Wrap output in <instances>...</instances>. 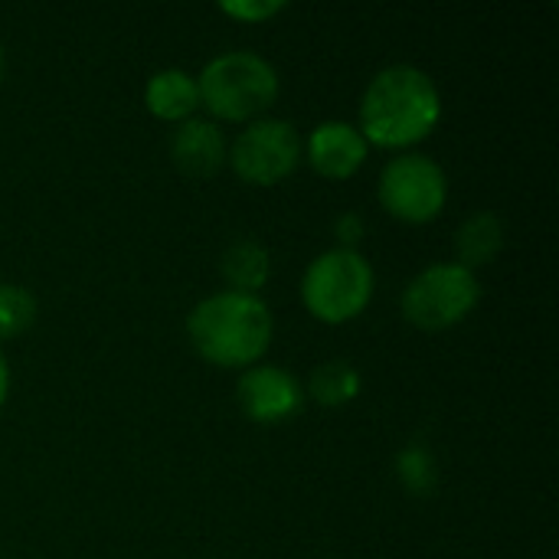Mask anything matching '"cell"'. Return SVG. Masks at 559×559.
<instances>
[{
  "instance_id": "cell-1",
  "label": "cell",
  "mask_w": 559,
  "mask_h": 559,
  "mask_svg": "<svg viewBox=\"0 0 559 559\" xmlns=\"http://www.w3.org/2000/svg\"><path fill=\"white\" fill-rule=\"evenodd\" d=\"M442 121V92L436 79L409 62L380 69L360 95V134L367 144L406 151L426 141Z\"/></svg>"
},
{
  "instance_id": "cell-2",
  "label": "cell",
  "mask_w": 559,
  "mask_h": 559,
  "mask_svg": "<svg viewBox=\"0 0 559 559\" xmlns=\"http://www.w3.org/2000/svg\"><path fill=\"white\" fill-rule=\"evenodd\" d=\"M187 337L193 350L226 370H249L262 364L275 337V318L262 295L216 292L187 314Z\"/></svg>"
},
{
  "instance_id": "cell-3",
  "label": "cell",
  "mask_w": 559,
  "mask_h": 559,
  "mask_svg": "<svg viewBox=\"0 0 559 559\" xmlns=\"http://www.w3.org/2000/svg\"><path fill=\"white\" fill-rule=\"evenodd\" d=\"M197 88H200V105L213 118L249 124L275 105L282 92V79L265 56L252 49H229L200 69Z\"/></svg>"
},
{
  "instance_id": "cell-4",
  "label": "cell",
  "mask_w": 559,
  "mask_h": 559,
  "mask_svg": "<svg viewBox=\"0 0 559 559\" xmlns=\"http://www.w3.org/2000/svg\"><path fill=\"white\" fill-rule=\"evenodd\" d=\"M373 265L357 249H328L314 255L301 278V301L321 324H347L360 318L373 298Z\"/></svg>"
},
{
  "instance_id": "cell-5",
  "label": "cell",
  "mask_w": 559,
  "mask_h": 559,
  "mask_svg": "<svg viewBox=\"0 0 559 559\" xmlns=\"http://www.w3.org/2000/svg\"><path fill=\"white\" fill-rule=\"evenodd\" d=\"M481 301L478 272H468L459 262L426 265L400 298L403 318L419 331H445L462 324Z\"/></svg>"
},
{
  "instance_id": "cell-6",
  "label": "cell",
  "mask_w": 559,
  "mask_h": 559,
  "mask_svg": "<svg viewBox=\"0 0 559 559\" xmlns=\"http://www.w3.org/2000/svg\"><path fill=\"white\" fill-rule=\"evenodd\" d=\"M377 200L393 219L423 226L442 216L449 200V177L436 157L423 151H400L380 170Z\"/></svg>"
},
{
  "instance_id": "cell-7",
  "label": "cell",
  "mask_w": 559,
  "mask_h": 559,
  "mask_svg": "<svg viewBox=\"0 0 559 559\" xmlns=\"http://www.w3.org/2000/svg\"><path fill=\"white\" fill-rule=\"evenodd\" d=\"M226 160L239 180L252 187H275L292 177L301 160L298 128L285 118L262 115L236 134L226 151Z\"/></svg>"
},
{
  "instance_id": "cell-8",
  "label": "cell",
  "mask_w": 559,
  "mask_h": 559,
  "mask_svg": "<svg viewBox=\"0 0 559 559\" xmlns=\"http://www.w3.org/2000/svg\"><path fill=\"white\" fill-rule=\"evenodd\" d=\"M236 400L246 419L259 426H278L295 419L305 409V386L298 383L295 373L275 364H255L239 373L236 383Z\"/></svg>"
},
{
  "instance_id": "cell-9",
  "label": "cell",
  "mask_w": 559,
  "mask_h": 559,
  "mask_svg": "<svg viewBox=\"0 0 559 559\" xmlns=\"http://www.w3.org/2000/svg\"><path fill=\"white\" fill-rule=\"evenodd\" d=\"M301 157H308V164L321 177L347 180L367 164L370 144L357 124H350L344 118H328V121L311 128L308 141H301Z\"/></svg>"
},
{
  "instance_id": "cell-10",
  "label": "cell",
  "mask_w": 559,
  "mask_h": 559,
  "mask_svg": "<svg viewBox=\"0 0 559 559\" xmlns=\"http://www.w3.org/2000/svg\"><path fill=\"white\" fill-rule=\"evenodd\" d=\"M226 134L213 118H187L170 134V160L187 177H213L226 164Z\"/></svg>"
},
{
  "instance_id": "cell-11",
  "label": "cell",
  "mask_w": 559,
  "mask_h": 559,
  "mask_svg": "<svg viewBox=\"0 0 559 559\" xmlns=\"http://www.w3.org/2000/svg\"><path fill=\"white\" fill-rule=\"evenodd\" d=\"M144 105L154 118L160 121H187L197 115L200 108V88H197V75L187 69H157L147 85H144Z\"/></svg>"
},
{
  "instance_id": "cell-12",
  "label": "cell",
  "mask_w": 559,
  "mask_h": 559,
  "mask_svg": "<svg viewBox=\"0 0 559 559\" xmlns=\"http://www.w3.org/2000/svg\"><path fill=\"white\" fill-rule=\"evenodd\" d=\"M219 272H223L229 292L259 295L272 278V252L265 249V242H259L252 236H239L226 246V252L219 259Z\"/></svg>"
},
{
  "instance_id": "cell-13",
  "label": "cell",
  "mask_w": 559,
  "mask_h": 559,
  "mask_svg": "<svg viewBox=\"0 0 559 559\" xmlns=\"http://www.w3.org/2000/svg\"><path fill=\"white\" fill-rule=\"evenodd\" d=\"M504 223L495 210H475L455 233V255L459 265H465L468 272H478L485 265H491L501 249H504Z\"/></svg>"
},
{
  "instance_id": "cell-14",
  "label": "cell",
  "mask_w": 559,
  "mask_h": 559,
  "mask_svg": "<svg viewBox=\"0 0 559 559\" xmlns=\"http://www.w3.org/2000/svg\"><path fill=\"white\" fill-rule=\"evenodd\" d=\"M360 386L364 377L350 360H328L311 373L305 396H311L318 406H344L360 396Z\"/></svg>"
},
{
  "instance_id": "cell-15",
  "label": "cell",
  "mask_w": 559,
  "mask_h": 559,
  "mask_svg": "<svg viewBox=\"0 0 559 559\" xmlns=\"http://www.w3.org/2000/svg\"><path fill=\"white\" fill-rule=\"evenodd\" d=\"M396 478H400V485H403L409 495H416V498L432 495L436 485H439L436 455H432L426 445H419V442L406 445V449L396 455Z\"/></svg>"
},
{
  "instance_id": "cell-16",
  "label": "cell",
  "mask_w": 559,
  "mask_h": 559,
  "mask_svg": "<svg viewBox=\"0 0 559 559\" xmlns=\"http://www.w3.org/2000/svg\"><path fill=\"white\" fill-rule=\"evenodd\" d=\"M36 321V298L16 282H0V341L20 337Z\"/></svg>"
},
{
  "instance_id": "cell-17",
  "label": "cell",
  "mask_w": 559,
  "mask_h": 559,
  "mask_svg": "<svg viewBox=\"0 0 559 559\" xmlns=\"http://www.w3.org/2000/svg\"><path fill=\"white\" fill-rule=\"evenodd\" d=\"M219 10L242 23H265V20H275L278 13H285L288 3L285 0H223Z\"/></svg>"
},
{
  "instance_id": "cell-18",
  "label": "cell",
  "mask_w": 559,
  "mask_h": 559,
  "mask_svg": "<svg viewBox=\"0 0 559 559\" xmlns=\"http://www.w3.org/2000/svg\"><path fill=\"white\" fill-rule=\"evenodd\" d=\"M334 236L341 242V249H357V242L364 239V216L357 210H347L334 219Z\"/></svg>"
},
{
  "instance_id": "cell-19",
  "label": "cell",
  "mask_w": 559,
  "mask_h": 559,
  "mask_svg": "<svg viewBox=\"0 0 559 559\" xmlns=\"http://www.w3.org/2000/svg\"><path fill=\"white\" fill-rule=\"evenodd\" d=\"M7 393H10V367H7V357L0 350V409L7 403Z\"/></svg>"
},
{
  "instance_id": "cell-20",
  "label": "cell",
  "mask_w": 559,
  "mask_h": 559,
  "mask_svg": "<svg viewBox=\"0 0 559 559\" xmlns=\"http://www.w3.org/2000/svg\"><path fill=\"white\" fill-rule=\"evenodd\" d=\"M0 79H3V49H0Z\"/></svg>"
}]
</instances>
